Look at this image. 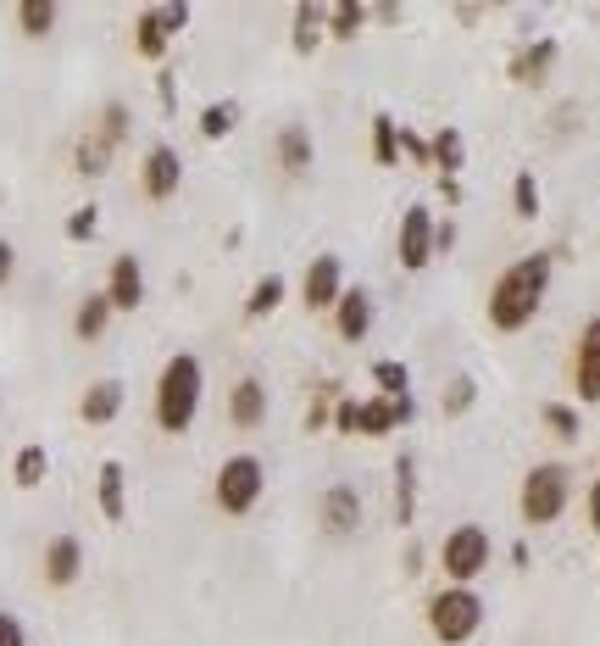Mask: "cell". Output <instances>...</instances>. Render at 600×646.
Here are the masks:
<instances>
[{"instance_id":"7","label":"cell","mask_w":600,"mask_h":646,"mask_svg":"<svg viewBox=\"0 0 600 646\" xmlns=\"http://www.w3.org/2000/svg\"><path fill=\"white\" fill-rule=\"evenodd\" d=\"M179 190H184V157H179V145L156 140L145 151V162H140V195L145 201H173Z\"/></svg>"},{"instance_id":"43","label":"cell","mask_w":600,"mask_h":646,"mask_svg":"<svg viewBox=\"0 0 600 646\" xmlns=\"http://www.w3.org/2000/svg\"><path fill=\"white\" fill-rule=\"evenodd\" d=\"M12 273H18V245H12V240H0V290L12 284Z\"/></svg>"},{"instance_id":"39","label":"cell","mask_w":600,"mask_h":646,"mask_svg":"<svg viewBox=\"0 0 600 646\" xmlns=\"http://www.w3.org/2000/svg\"><path fill=\"white\" fill-rule=\"evenodd\" d=\"M0 646H29V624L7 607H0Z\"/></svg>"},{"instance_id":"29","label":"cell","mask_w":600,"mask_h":646,"mask_svg":"<svg viewBox=\"0 0 600 646\" xmlns=\"http://www.w3.org/2000/svg\"><path fill=\"white\" fill-rule=\"evenodd\" d=\"M373 157L384 162V168H400V123L395 118H373Z\"/></svg>"},{"instance_id":"19","label":"cell","mask_w":600,"mask_h":646,"mask_svg":"<svg viewBox=\"0 0 600 646\" xmlns=\"http://www.w3.org/2000/svg\"><path fill=\"white\" fill-rule=\"evenodd\" d=\"M123 480H129V474H123L118 457H106L101 474H95V502H101V518H106V524H123V518H129V491H123Z\"/></svg>"},{"instance_id":"5","label":"cell","mask_w":600,"mask_h":646,"mask_svg":"<svg viewBox=\"0 0 600 646\" xmlns=\"http://www.w3.org/2000/svg\"><path fill=\"white\" fill-rule=\"evenodd\" d=\"M484 624V596L472 585H445L428 596V635L439 646H467Z\"/></svg>"},{"instance_id":"32","label":"cell","mask_w":600,"mask_h":646,"mask_svg":"<svg viewBox=\"0 0 600 646\" xmlns=\"http://www.w3.org/2000/svg\"><path fill=\"white\" fill-rule=\"evenodd\" d=\"M95 129H101V134H106L112 145H123V140H129V129H134V112H129L123 101H106V107H101V123H95Z\"/></svg>"},{"instance_id":"42","label":"cell","mask_w":600,"mask_h":646,"mask_svg":"<svg viewBox=\"0 0 600 646\" xmlns=\"http://www.w3.org/2000/svg\"><path fill=\"white\" fill-rule=\"evenodd\" d=\"M356 413H362V402L345 396V402L334 407V430H339V435H356Z\"/></svg>"},{"instance_id":"21","label":"cell","mask_w":600,"mask_h":646,"mask_svg":"<svg viewBox=\"0 0 600 646\" xmlns=\"http://www.w3.org/2000/svg\"><path fill=\"white\" fill-rule=\"evenodd\" d=\"M112 157H118V145H112L101 129H84L79 145H73V173H79V179H101V173L112 168Z\"/></svg>"},{"instance_id":"17","label":"cell","mask_w":600,"mask_h":646,"mask_svg":"<svg viewBox=\"0 0 600 646\" xmlns=\"http://www.w3.org/2000/svg\"><path fill=\"white\" fill-rule=\"evenodd\" d=\"M273 162H278V173H289V179L312 173V129H306V123H284L278 140H273Z\"/></svg>"},{"instance_id":"20","label":"cell","mask_w":600,"mask_h":646,"mask_svg":"<svg viewBox=\"0 0 600 646\" xmlns=\"http://www.w3.org/2000/svg\"><path fill=\"white\" fill-rule=\"evenodd\" d=\"M112 301H106V290H95V295H84L79 306H73V341H84V346H95L106 330H112Z\"/></svg>"},{"instance_id":"31","label":"cell","mask_w":600,"mask_h":646,"mask_svg":"<svg viewBox=\"0 0 600 646\" xmlns=\"http://www.w3.org/2000/svg\"><path fill=\"white\" fill-rule=\"evenodd\" d=\"M411 507H417V457H400L395 463V513H400V524L411 518Z\"/></svg>"},{"instance_id":"23","label":"cell","mask_w":600,"mask_h":646,"mask_svg":"<svg viewBox=\"0 0 600 646\" xmlns=\"http://www.w3.org/2000/svg\"><path fill=\"white\" fill-rule=\"evenodd\" d=\"M18 29H23V40H51L57 34V23H62V7L57 0H18Z\"/></svg>"},{"instance_id":"30","label":"cell","mask_w":600,"mask_h":646,"mask_svg":"<svg viewBox=\"0 0 600 646\" xmlns=\"http://www.w3.org/2000/svg\"><path fill=\"white\" fill-rule=\"evenodd\" d=\"M234 123H240V107H234V101H212V107L201 112V140H228Z\"/></svg>"},{"instance_id":"6","label":"cell","mask_w":600,"mask_h":646,"mask_svg":"<svg viewBox=\"0 0 600 646\" xmlns=\"http://www.w3.org/2000/svg\"><path fill=\"white\" fill-rule=\"evenodd\" d=\"M489 557H495V541H489L484 524H456V529L439 541V568H445L450 585H472V579L489 568Z\"/></svg>"},{"instance_id":"27","label":"cell","mask_w":600,"mask_h":646,"mask_svg":"<svg viewBox=\"0 0 600 646\" xmlns=\"http://www.w3.org/2000/svg\"><path fill=\"white\" fill-rule=\"evenodd\" d=\"M284 290H289V284H284V273L256 279V290L245 295V317H256V323H262V317H273V312L284 306Z\"/></svg>"},{"instance_id":"10","label":"cell","mask_w":600,"mask_h":646,"mask_svg":"<svg viewBox=\"0 0 600 646\" xmlns=\"http://www.w3.org/2000/svg\"><path fill=\"white\" fill-rule=\"evenodd\" d=\"M339 295H345V262H339L334 251L312 256V268H306V279H301V301H306V312H334Z\"/></svg>"},{"instance_id":"24","label":"cell","mask_w":600,"mask_h":646,"mask_svg":"<svg viewBox=\"0 0 600 646\" xmlns=\"http://www.w3.org/2000/svg\"><path fill=\"white\" fill-rule=\"evenodd\" d=\"M367 18H373L367 0H334V7H328V40L350 46V40L367 29Z\"/></svg>"},{"instance_id":"18","label":"cell","mask_w":600,"mask_h":646,"mask_svg":"<svg viewBox=\"0 0 600 646\" xmlns=\"http://www.w3.org/2000/svg\"><path fill=\"white\" fill-rule=\"evenodd\" d=\"M118 413H123V380H95V385L79 396V418H84L90 430H106Z\"/></svg>"},{"instance_id":"44","label":"cell","mask_w":600,"mask_h":646,"mask_svg":"<svg viewBox=\"0 0 600 646\" xmlns=\"http://www.w3.org/2000/svg\"><path fill=\"white\" fill-rule=\"evenodd\" d=\"M589 529H594V535H600V480H594V485H589Z\"/></svg>"},{"instance_id":"8","label":"cell","mask_w":600,"mask_h":646,"mask_svg":"<svg viewBox=\"0 0 600 646\" xmlns=\"http://www.w3.org/2000/svg\"><path fill=\"white\" fill-rule=\"evenodd\" d=\"M79 574H84V541L79 535H51L45 541V552H40V579L51 585V591H73L79 585Z\"/></svg>"},{"instance_id":"22","label":"cell","mask_w":600,"mask_h":646,"mask_svg":"<svg viewBox=\"0 0 600 646\" xmlns=\"http://www.w3.org/2000/svg\"><path fill=\"white\" fill-rule=\"evenodd\" d=\"M289 40H295V51H301V57H312V51L328 40V7H323V0H301V7H295V29H289Z\"/></svg>"},{"instance_id":"36","label":"cell","mask_w":600,"mask_h":646,"mask_svg":"<svg viewBox=\"0 0 600 646\" xmlns=\"http://www.w3.org/2000/svg\"><path fill=\"white\" fill-rule=\"evenodd\" d=\"M95 234H101V206H90V201L73 206V218H68V240L84 245V240H95Z\"/></svg>"},{"instance_id":"38","label":"cell","mask_w":600,"mask_h":646,"mask_svg":"<svg viewBox=\"0 0 600 646\" xmlns=\"http://www.w3.org/2000/svg\"><path fill=\"white\" fill-rule=\"evenodd\" d=\"M472 396H478V385H472L467 374H456V380H450V391H445V413H467V407H472Z\"/></svg>"},{"instance_id":"28","label":"cell","mask_w":600,"mask_h":646,"mask_svg":"<svg viewBox=\"0 0 600 646\" xmlns=\"http://www.w3.org/2000/svg\"><path fill=\"white\" fill-rule=\"evenodd\" d=\"M395 424H400V418H395V402H389V396H367L362 413H356V435H367V441L389 435Z\"/></svg>"},{"instance_id":"25","label":"cell","mask_w":600,"mask_h":646,"mask_svg":"<svg viewBox=\"0 0 600 646\" xmlns=\"http://www.w3.org/2000/svg\"><path fill=\"white\" fill-rule=\"evenodd\" d=\"M167 46H173V34L162 29V12H156V7H145V12L134 18V51H140L145 62H162V57H167Z\"/></svg>"},{"instance_id":"15","label":"cell","mask_w":600,"mask_h":646,"mask_svg":"<svg viewBox=\"0 0 600 646\" xmlns=\"http://www.w3.org/2000/svg\"><path fill=\"white\" fill-rule=\"evenodd\" d=\"M228 424L234 430H262L267 424V385L256 374H245V380L228 385Z\"/></svg>"},{"instance_id":"34","label":"cell","mask_w":600,"mask_h":646,"mask_svg":"<svg viewBox=\"0 0 600 646\" xmlns=\"http://www.w3.org/2000/svg\"><path fill=\"white\" fill-rule=\"evenodd\" d=\"M539 418H545V430H550L556 441H578V430H583V424H578V413H572L567 402H550Z\"/></svg>"},{"instance_id":"37","label":"cell","mask_w":600,"mask_h":646,"mask_svg":"<svg viewBox=\"0 0 600 646\" xmlns=\"http://www.w3.org/2000/svg\"><path fill=\"white\" fill-rule=\"evenodd\" d=\"M373 380H378V391H384L389 402H395V396H406V369H400V363H378V369H373Z\"/></svg>"},{"instance_id":"11","label":"cell","mask_w":600,"mask_h":646,"mask_svg":"<svg viewBox=\"0 0 600 646\" xmlns=\"http://www.w3.org/2000/svg\"><path fill=\"white\" fill-rule=\"evenodd\" d=\"M106 301L112 312H140L145 306V262L134 251H118L106 268Z\"/></svg>"},{"instance_id":"2","label":"cell","mask_w":600,"mask_h":646,"mask_svg":"<svg viewBox=\"0 0 600 646\" xmlns=\"http://www.w3.org/2000/svg\"><path fill=\"white\" fill-rule=\"evenodd\" d=\"M201 402H206V369L195 352H173L156 374V396H151V418L162 435H184L195 418H201Z\"/></svg>"},{"instance_id":"12","label":"cell","mask_w":600,"mask_h":646,"mask_svg":"<svg viewBox=\"0 0 600 646\" xmlns=\"http://www.w3.org/2000/svg\"><path fill=\"white\" fill-rule=\"evenodd\" d=\"M572 391H578V402H600V312L578 330V352H572Z\"/></svg>"},{"instance_id":"9","label":"cell","mask_w":600,"mask_h":646,"mask_svg":"<svg viewBox=\"0 0 600 646\" xmlns=\"http://www.w3.org/2000/svg\"><path fill=\"white\" fill-rule=\"evenodd\" d=\"M395 251H400V268H406V273H423V268L434 262V212H428L423 201H417V206H406Z\"/></svg>"},{"instance_id":"16","label":"cell","mask_w":600,"mask_h":646,"mask_svg":"<svg viewBox=\"0 0 600 646\" xmlns=\"http://www.w3.org/2000/svg\"><path fill=\"white\" fill-rule=\"evenodd\" d=\"M334 330H339V341H367V330H373V295L367 290L345 284V295L334 301Z\"/></svg>"},{"instance_id":"13","label":"cell","mask_w":600,"mask_h":646,"mask_svg":"<svg viewBox=\"0 0 600 646\" xmlns=\"http://www.w3.org/2000/svg\"><path fill=\"white\" fill-rule=\"evenodd\" d=\"M556 57H561V40H550V34H539V40H528L522 51H511V62H506V73H511V84H522V90H539V84L550 79V68H556Z\"/></svg>"},{"instance_id":"33","label":"cell","mask_w":600,"mask_h":646,"mask_svg":"<svg viewBox=\"0 0 600 646\" xmlns=\"http://www.w3.org/2000/svg\"><path fill=\"white\" fill-rule=\"evenodd\" d=\"M428 162H439L445 173H456V168H461V134H456V129H439V134L428 140Z\"/></svg>"},{"instance_id":"1","label":"cell","mask_w":600,"mask_h":646,"mask_svg":"<svg viewBox=\"0 0 600 646\" xmlns=\"http://www.w3.org/2000/svg\"><path fill=\"white\" fill-rule=\"evenodd\" d=\"M550 273H556V251H528L511 268H500V279L489 284V323L500 335H517V330H528V323L539 317Z\"/></svg>"},{"instance_id":"3","label":"cell","mask_w":600,"mask_h":646,"mask_svg":"<svg viewBox=\"0 0 600 646\" xmlns=\"http://www.w3.org/2000/svg\"><path fill=\"white\" fill-rule=\"evenodd\" d=\"M262 491H267V468H262L256 452H234V457H223L217 474H212V502H217V513H228V518H251L256 502H262Z\"/></svg>"},{"instance_id":"40","label":"cell","mask_w":600,"mask_h":646,"mask_svg":"<svg viewBox=\"0 0 600 646\" xmlns=\"http://www.w3.org/2000/svg\"><path fill=\"white\" fill-rule=\"evenodd\" d=\"M162 12V29L167 34H184L190 29V7H184V0H167V7H156Z\"/></svg>"},{"instance_id":"26","label":"cell","mask_w":600,"mask_h":646,"mask_svg":"<svg viewBox=\"0 0 600 646\" xmlns=\"http://www.w3.org/2000/svg\"><path fill=\"white\" fill-rule=\"evenodd\" d=\"M45 474H51V452H45L40 441L18 446V457H12V485H18V491H40Z\"/></svg>"},{"instance_id":"35","label":"cell","mask_w":600,"mask_h":646,"mask_svg":"<svg viewBox=\"0 0 600 646\" xmlns=\"http://www.w3.org/2000/svg\"><path fill=\"white\" fill-rule=\"evenodd\" d=\"M511 206H517V218H539V184H533V173L511 179Z\"/></svg>"},{"instance_id":"4","label":"cell","mask_w":600,"mask_h":646,"mask_svg":"<svg viewBox=\"0 0 600 646\" xmlns=\"http://www.w3.org/2000/svg\"><path fill=\"white\" fill-rule=\"evenodd\" d=\"M567 502H572V474H567L561 463H533V468L522 474V485H517V513H522V524H533V529L556 524V518L567 513Z\"/></svg>"},{"instance_id":"41","label":"cell","mask_w":600,"mask_h":646,"mask_svg":"<svg viewBox=\"0 0 600 646\" xmlns=\"http://www.w3.org/2000/svg\"><path fill=\"white\" fill-rule=\"evenodd\" d=\"M400 157H411V162H423V168H428V140H423V134H411V129H400Z\"/></svg>"},{"instance_id":"14","label":"cell","mask_w":600,"mask_h":646,"mask_svg":"<svg viewBox=\"0 0 600 646\" xmlns=\"http://www.w3.org/2000/svg\"><path fill=\"white\" fill-rule=\"evenodd\" d=\"M317 524L328 535H356L362 529V491L356 485H328L317 496Z\"/></svg>"}]
</instances>
